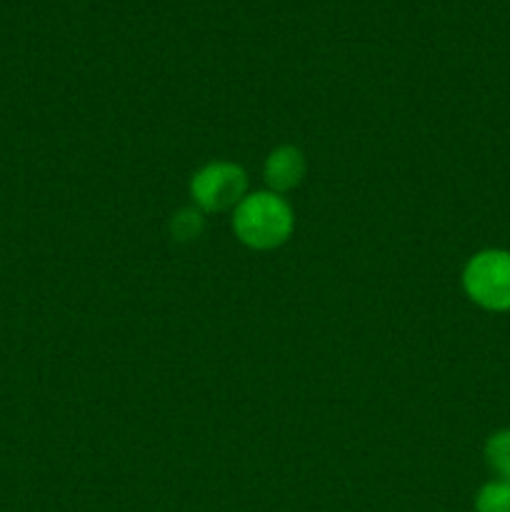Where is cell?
<instances>
[{"mask_svg": "<svg viewBox=\"0 0 510 512\" xmlns=\"http://www.w3.org/2000/svg\"><path fill=\"white\" fill-rule=\"evenodd\" d=\"M295 215L288 200L270 190L245 195L233 210V233L253 250H275L293 235Z\"/></svg>", "mask_w": 510, "mask_h": 512, "instance_id": "6da1fadb", "label": "cell"}, {"mask_svg": "<svg viewBox=\"0 0 510 512\" xmlns=\"http://www.w3.org/2000/svg\"><path fill=\"white\" fill-rule=\"evenodd\" d=\"M463 288L475 305L493 313L510 310V253L480 250L463 270Z\"/></svg>", "mask_w": 510, "mask_h": 512, "instance_id": "7a4b0ae2", "label": "cell"}, {"mask_svg": "<svg viewBox=\"0 0 510 512\" xmlns=\"http://www.w3.org/2000/svg\"><path fill=\"white\" fill-rule=\"evenodd\" d=\"M248 195V173L238 163L215 160L190 178V198L200 213H225Z\"/></svg>", "mask_w": 510, "mask_h": 512, "instance_id": "3957f363", "label": "cell"}, {"mask_svg": "<svg viewBox=\"0 0 510 512\" xmlns=\"http://www.w3.org/2000/svg\"><path fill=\"white\" fill-rule=\"evenodd\" d=\"M305 155L303 150L295 148V145H278L275 150H270L268 158L263 165V178L265 185L270 188V193H288V190L298 188L305 178Z\"/></svg>", "mask_w": 510, "mask_h": 512, "instance_id": "277c9868", "label": "cell"}, {"mask_svg": "<svg viewBox=\"0 0 510 512\" xmlns=\"http://www.w3.org/2000/svg\"><path fill=\"white\" fill-rule=\"evenodd\" d=\"M485 463L503 483H510V430H498L485 443Z\"/></svg>", "mask_w": 510, "mask_h": 512, "instance_id": "5b68a950", "label": "cell"}, {"mask_svg": "<svg viewBox=\"0 0 510 512\" xmlns=\"http://www.w3.org/2000/svg\"><path fill=\"white\" fill-rule=\"evenodd\" d=\"M475 512H510V483H485L475 495Z\"/></svg>", "mask_w": 510, "mask_h": 512, "instance_id": "8992f818", "label": "cell"}, {"mask_svg": "<svg viewBox=\"0 0 510 512\" xmlns=\"http://www.w3.org/2000/svg\"><path fill=\"white\" fill-rule=\"evenodd\" d=\"M170 233H173L175 240L180 243H188V240H195L200 233H203V213L198 208H183L173 215L170 220Z\"/></svg>", "mask_w": 510, "mask_h": 512, "instance_id": "52a82bcc", "label": "cell"}]
</instances>
